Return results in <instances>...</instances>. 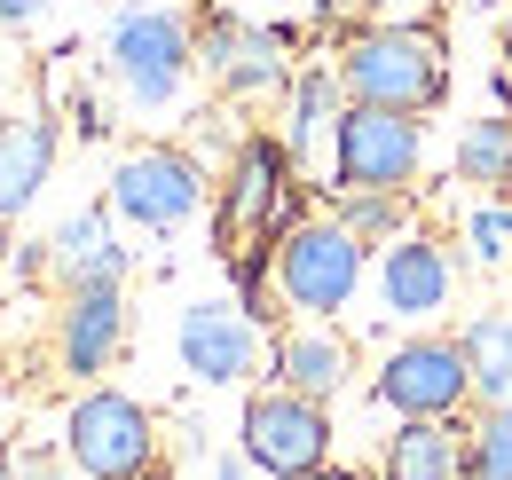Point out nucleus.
Returning a JSON list of instances; mask_svg holds the SVG:
<instances>
[{
	"label": "nucleus",
	"instance_id": "nucleus-1",
	"mask_svg": "<svg viewBox=\"0 0 512 480\" xmlns=\"http://www.w3.org/2000/svg\"><path fill=\"white\" fill-rule=\"evenodd\" d=\"M308 221V189H300V166L276 134H253L237 142L229 174H221V205H213V244L221 260H245V252H276L284 229Z\"/></svg>",
	"mask_w": 512,
	"mask_h": 480
},
{
	"label": "nucleus",
	"instance_id": "nucleus-2",
	"mask_svg": "<svg viewBox=\"0 0 512 480\" xmlns=\"http://www.w3.org/2000/svg\"><path fill=\"white\" fill-rule=\"evenodd\" d=\"M339 87L347 103H379V111H434L449 95V48L434 24H363L339 48Z\"/></svg>",
	"mask_w": 512,
	"mask_h": 480
},
{
	"label": "nucleus",
	"instance_id": "nucleus-3",
	"mask_svg": "<svg viewBox=\"0 0 512 480\" xmlns=\"http://www.w3.org/2000/svg\"><path fill=\"white\" fill-rule=\"evenodd\" d=\"M268 268H276V300L292 307V315L331 323L339 307H355V292H363V276H371V244L355 237L339 213H308L300 229L276 237Z\"/></svg>",
	"mask_w": 512,
	"mask_h": 480
},
{
	"label": "nucleus",
	"instance_id": "nucleus-4",
	"mask_svg": "<svg viewBox=\"0 0 512 480\" xmlns=\"http://www.w3.org/2000/svg\"><path fill=\"white\" fill-rule=\"evenodd\" d=\"M426 166V126L410 111L379 103H347L331 126V197H410V181Z\"/></svg>",
	"mask_w": 512,
	"mask_h": 480
},
{
	"label": "nucleus",
	"instance_id": "nucleus-5",
	"mask_svg": "<svg viewBox=\"0 0 512 480\" xmlns=\"http://www.w3.org/2000/svg\"><path fill=\"white\" fill-rule=\"evenodd\" d=\"M64 457L79 480H142L158 473V418L119 386H87L64 410Z\"/></svg>",
	"mask_w": 512,
	"mask_h": 480
},
{
	"label": "nucleus",
	"instance_id": "nucleus-6",
	"mask_svg": "<svg viewBox=\"0 0 512 480\" xmlns=\"http://www.w3.org/2000/svg\"><path fill=\"white\" fill-rule=\"evenodd\" d=\"M237 449L260 480H308L331 465V402L284 394V386H253L237 410Z\"/></svg>",
	"mask_w": 512,
	"mask_h": 480
},
{
	"label": "nucleus",
	"instance_id": "nucleus-7",
	"mask_svg": "<svg viewBox=\"0 0 512 480\" xmlns=\"http://www.w3.org/2000/svg\"><path fill=\"white\" fill-rule=\"evenodd\" d=\"M197 71V32L182 8H119L111 24V79L127 87V103L166 111Z\"/></svg>",
	"mask_w": 512,
	"mask_h": 480
},
{
	"label": "nucleus",
	"instance_id": "nucleus-8",
	"mask_svg": "<svg viewBox=\"0 0 512 480\" xmlns=\"http://www.w3.org/2000/svg\"><path fill=\"white\" fill-rule=\"evenodd\" d=\"M371 402H379L386 418H465L473 370H465L457 331H410V339L371 370Z\"/></svg>",
	"mask_w": 512,
	"mask_h": 480
},
{
	"label": "nucleus",
	"instance_id": "nucleus-9",
	"mask_svg": "<svg viewBox=\"0 0 512 480\" xmlns=\"http://www.w3.org/2000/svg\"><path fill=\"white\" fill-rule=\"evenodd\" d=\"M111 213L142 229V237H174L205 213V166L174 142H150V150H127L119 174H111Z\"/></svg>",
	"mask_w": 512,
	"mask_h": 480
},
{
	"label": "nucleus",
	"instance_id": "nucleus-10",
	"mask_svg": "<svg viewBox=\"0 0 512 480\" xmlns=\"http://www.w3.org/2000/svg\"><path fill=\"white\" fill-rule=\"evenodd\" d=\"M197 71L229 95V103H260L292 87V40L276 24H245V16H205L197 24Z\"/></svg>",
	"mask_w": 512,
	"mask_h": 480
},
{
	"label": "nucleus",
	"instance_id": "nucleus-11",
	"mask_svg": "<svg viewBox=\"0 0 512 480\" xmlns=\"http://www.w3.org/2000/svg\"><path fill=\"white\" fill-rule=\"evenodd\" d=\"M174 347H182V370H190L197 386H245V378H260V362H268L260 323L237 300H197V307H182Z\"/></svg>",
	"mask_w": 512,
	"mask_h": 480
},
{
	"label": "nucleus",
	"instance_id": "nucleus-12",
	"mask_svg": "<svg viewBox=\"0 0 512 480\" xmlns=\"http://www.w3.org/2000/svg\"><path fill=\"white\" fill-rule=\"evenodd\" d=\"M371 276H379V307L394 323H426V315H442L449 292H457V260H449V244L426 237V229L379 244Z\"/></svg>",
	"mask_w": 512,
	"mask_h": 480
},
{
	"label": "nucleus",
	"instance_id": "nucleus-13",
	"mask_svg": "<svg viewBox=\"0 0 512 480\" xmlns=\"http://www.w3.org/2000/svg\"><path fill=\"white\" fill-rule=\"evenodd\" d=\"M127 347V284H79L56 307V362L71 378H103Z\"/></svg>",
	"mask_w": 512,
	"mask_h": 480
},
{
	"label": "nucleus",
	"instance_id": "nucleus-14",
	"mask_svg": "<svg viewBox=\"0 0 512 480\" xmlns=\"http://www.w3.org/2000/svg\"><path fill=\"white\" fill-rule=\"evenodd\" d=\"M347 378H355V347L331 323H300V331L268 339V386H284V394L331 402V394H347Z\"/></svg>",
	"mask_w": 512,
	"mask_h": 480
},
{
	"label": "nucleus",
	"instance_id": "nucleus-15",
	"mask_svg": "<svg viewBox=\"0 0 512 480\" xmlns=\"http://www.w3.org/2000/svg\"><path fill=\"white\" fill-rule=\"evenodd\" d=\"M347 111V87H339V63H300L292 71V87H284V150H292V166H308V158H331V126Z\"/></svg>",
	"mask_w": 512,
	"mask_h": 480
},
{
	"label": "nucleus",
	"instance_id": "nucleus-16",
	"mask_svg": "<svg viewBox=\"0 0 512 480\" xmlns=\"http://www.w3.org/2000/svg\"><path fill=\"white\" fill-rule=\"evenodd\" d=\"M56 174V119L48 111H16L0 119V221L32 213V197Z\"/></svg>",
	"mask_w": 512,
	"mask_h": 480
},
{
	"label": "nucleus",
	"instance_id": "nucleus-17",
	"mask_svg": "<svg viewBox=\"0 0 512 480\" xmlns=\"http://www.w3.org/2000/svg\"><path fill=\"white\" fill-rule=\"evenodd\" d=\"M379 480H465V418H394Z\"/></svg>",
	"mask_w": 512,
	"mask_h": 480
},
{
	"label": "nucleus",
	"instance_id": "nucleus-18",
	"mask_svg": "<svg viewBox=\"0 0 512 480\" xmlns=\"http://www.w3.org/2000/svg\"><path fill=\"white\" fill-rule=\"evenodd\" d=\"M48 268L64 276V292L79 284H127V244L111 237V213H71L48 237Z\"/></svg>",
	"mask_w": 512,
	"mask_h": 480
},
{
	"label": "nucleus",
	"instance_id": "nucleus-19",
	"mask_svg": "<svg viewBox=\"0 0 512 480\" xmlns=\"http://www.w3.org/2000/svg\"><path fill=\"white\" fill-rule=\"evenodd\" d=\"M457 347H465V370H473V402L481 410H512V315L457 323Z\"/></svg>",
	"mask_w": 512,
	"mask_h": 480
},
{
	"label": "nucleus",
	"instance_id": "nucleus-20",
	"mask_svg": "<svg viewBox=\"0 0 512 480\" xmlns=\"http://www.w3.org/2000/svg\"><path fill=\"white\" fill-rule=\"evenodd\" d=\"M457 181L481 189V197H512V111L465 119V134H457Z\"/></svg>",
	"mask_w": 512,
	"mask_h": 480
},
{
	"label": "nucleus",
	"instance_id": "nucleus-21",
	"mask_svg": "<svg viewBox=\"0 0 512 480\" xmlns=\"http://www.w3.org/2000/svg\"><path fill=\"white\" fill-rule=\"evenodd\" d=\"M457 244H465V268H512V197H481Z\"/></svg>",
	"mask_w": 512,
	"mask_h": 480
},
{
	"label": "nucleus",
	"instance_id": "nucleus-22",
	"mask_svg": "<svg viewBox=\"0 0 512 480\" xmlns=\"http://www.w3.org/2000/svg\"><path fill=\"white\" fill-rule=\"evenodd\" d=\"M465 480H512V410H481L465 425Z\"/></svg>",
	"mask_w": 512,
	"mask_h": 480
},
{
	"label": "nucleus",
	"instance_id": "nucleus-23",
	"mask_svg": "<svg viewBox=\"0 0 512 480\" xmlns=\"http://www.w3.org/2000/svg\"><path fill=\"white\" fill-rule=\"evenodd\" d=\"M331 213H339V221H347V229H355L363 244H394V237H410V205H402V197H379V189H371V197H339Z\"/></svg>",
	"mask_w": 512,
	"mask_h": 480
},
{
	"label": "nucleus",
	"instance_id": "nucleus-24",
	"mask_svg": "<svg viewBox=\"0 0 512 480\" xmlns=\"http://www.w3.org/2000/svg\"><path fill=\"white\" fill-rule=\"evenodd\" d=\"M0 480H79L64 449H40V441H8L0 457Z\"/></svg>",
	"mask_w": 512,
	"mask_h": 480
},
{
	"label": "nucleus",
	"instance_id": "nucleus-25",
	"mask_svg": "<svg viewBox=\"0 0 512 480\" xmlns=\"http://www.w3.org/2000/svg\"><path fill=\"white\" fill-rule=\"evenodd\" d=\"M40 16H48V0H0V24H8V32H32Z\"/></svg>",
	"mask_w": 512,
	"mask_h": 480
},
{
	"label": "nucleus",
	"instance_id": "nucleus-26",
	"mask_svg": "<svg viewBox=\"0 0 512 480\" xmlns=\"http://www.w3.org/2000/svg\"><path fill=\"white\" fill-rule=\"evenodd\" d=\"M213 480H253V465H245V449H237V457H213Z\"/></svg>",
	"mask_w": 512,
	"mask_h": 480
},
{
	"label": "nucleus",
	"instance_id": "nucleus-27",
	"mask_svg": "<svg viewBox=\"0 0 512 480\" xmlns=\"http://www.w3.org/2000/svg\"><path fill=\"white\" fill-rule=\"evenodd\" d=\"M308 480H379V473H355V465H339V457H331V465H323V473H308Z\"/></svg>",
	"mask_w": 512,
	"mask_h": 480
},
{
	"label": "nucleus",
	"instance_id": "nucleus-28",
	"mask_svg": "<svg viewBox=\"0 0 512 480\" xmlns=\"http://www.w3.org/2000/svg\"><path fill=\"white\" fill-rule=\"evenodd\" d=\"M465 8H512V0H465Z\"/></svg>",
	"mask_w": 512,
	"mask_h": 480
},
{
	"label": "nucleus",
	"instance_id": "nucleus-29",
	"mask_svg": "<svg viewBox=\"0 0 512 480\" xmlns=\"http://www.w3.org/2000/svg\"><path fill=\"white\" fill-rule=\"evenodd\" d=\"M505 56H512V8H505Z\"/></svg>",
	"mask_w": 512,
	"mask_h": 480
},
{
	"label": "nucleus",
	"instance_id": "nucleus-30",
	"mask_svg": "<svg viewBox=\"0 0 512 480\" xmlns=\"http://www.w3.org/2000/svg\"><path fill=\"white\" fill-rule=\"evenodd\" d=\"M142 480H166V473H142Z\"/></svg>",
	"mask_w": 512,
	"mask_h": 480
},
{
	"label": "nucleus",
	"instance_id": "nucleus-31",
	"mask_svg": "<svg viewBox=\"0 0 512 480\" xmlns=\"http://www.w3.org/2000/svg\"><path fill=\"white\" fill-rule=\"evenodd\" d=\"M505 276H512V268H505Z\"/></svg>",
	"mask_w": 512,
	"mask_h": 480
}]
</instances>
